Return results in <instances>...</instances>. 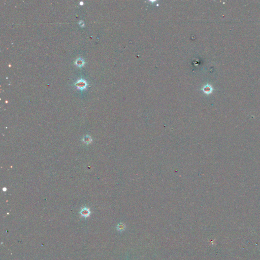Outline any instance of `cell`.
I'll return each instance as SVG.
<instances>
[{"label":"cell","instance_id":"1","mask_svg":"<svg viewBox=\"0 0 260 260\" xmlns=\"http://www.w3.org/2000/svg\"><path fill=\"white\" fill-rule=\"evenodd\" d=\"M87 81L82 79L78 80L75 83V86L80 90H84V89L86 88V87H87Z\"/></svg>","mask_w":260,"mask_h":260},{"label":"cell","instance_id":"2","mask_svg":"<svg viewBox=\"0 0 260 260\" xmlns=\"http://www.w3.org/2000/svg\"><path fill=\"white\" fill-rule=\"evenodd\" d=\"M80 213L81 215V216L86 218L90 215L91 211L87 207H84L83 208L81 209V211H80Z\"/></svg>","mask_w":260,"mask_h":260},{"label":"cell","instance_id":"3","mask_svg":"<svg viewBox=\"0 0 260 260\" xmlns=\"http://www.w3.org/2000/svg\"><path fill=\"white\" fill-rule=\"evenodd\" d=\"M82 141L87 144H90L91 142L92 141V139L91 137L88 135L85 136L82 139Z\"/></svg>","mask_w":260,"mask_h":260},{"label":"cell","instance_id":"4","mask_svg":"<svg viewBox=\"0 0 260 260\" xmlns=\"http://www.w3.org/2000/svg\"><path fill=\"white\" fill-rule=\"evenodd\" d=\"M75 63L77 66L80 67L83 66L85 63H84V60L82 59H81V57H79L75 61Z\"/></svg>","mask_w":260,"mask_h":260},{"label":"cell","instance_id":"5","mask_svg":"<svg viewBox=\"0 0 260 260\" xmlns=\"http://www.w3.org/2000/svg\"><path fill=\"white\" fill-rule=\"evenodd\" d=\"M203 91H204V92L205 93H207V94H209V93H210L212 92V88L210 86V85H207V86H205L204 87Z\"/></svg>","mask_w":260,"mask_h":260},{"label":"cell","instance_id":"6","mask_svg":"<svg viewBox=\"0 0 260 260\" xmlns=\"http://www.w3.org/2000/svg\"><path fill=\"white\" fill-rule=\"evenodd\" d=\"M126 226L125 225L123 224H119L117 225V229L119 231H123L125 229Z\"/></svg>","mask_w":260,"mask_h":260},{"label":"cell","instance_id":"7","mask_svg":"<svg viewBox=\"0 0 260 260\" xmlns=\"http://www.w3.org/2000/svg\"><path fill=\"white\" fill-rule=\"evenodd\" d=\"M3 191H6V188H3Z\"/></svg>","mask_w":260,"mask_h":260}]
</instances>
